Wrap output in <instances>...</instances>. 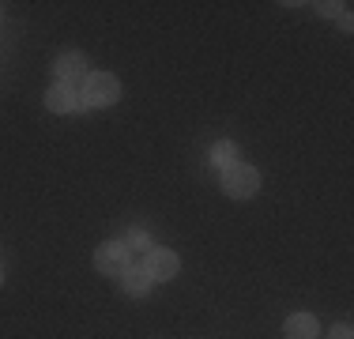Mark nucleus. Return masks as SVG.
Masks as SVG:
<instances>
[{
  "instance_id": "obj_8",
  "label": "nucleus",
  "mask_w": 354,
  "mask_h": 339,
  "mask_svg": "<svg viewBox=\"0 0 354 339\" xmlns=\"http://www.w3.org/2000/svg\"><path fill=\"white\" fill-rule=\"evenodd\" d=\"M207 163H212L215 170H230V166H238L241 158H238V143L234 140H218L212 151H207Z\"/></svg>"
},
{
  "instance_id": "obj_6",
  "label": "nucleus",
  "mask_w": 354,
  "mask_h": 339,
  "mask_svg": "<svg viewBox=\"0 0 354 339\" xmlns=\"http://www.w3.org/2000/svg\"><path fill=\"white\" fill-rule=\"evenodd\" d=\"M46 109L49 113H75V109H83V102L68 83H53V87L46 91Z\"/></svg>"
},
{
  "instance_id": "obj_1",
  "label": "nucleus",
  "mask_w": 354,
  "mask_h": 339,
  "mask_svg": "<svg viewBox=\"0 0 354 339\" xmlns=\"http://www.w3.org/2000/svg\"><path fill=\"white\" fill-rule=\"evenodd\" d=\"M121 98V83H117V75L109 72H91L87 80H83V91H80V102L91 109H106L113 106V102Z\"/></svg>"
},
{
  "instance_id": "obj_2",
  "label": "nucleus",
  "mask_w": 354,
  "mask_h": 339,
  "mask_svg": "<svg viewBox=\"0 0 354 339\" xmlns=\"http://www.w3.org/2000/svg\"><path fill=\"white\" fill-rule=\"evenodd\" d=\"M257 189H260L257 166L238 163V166L223 170V192H226L230 200H252V196H257Z\"/></svg>"
},
{
  "instance_id": "obj_3",
  "label": "nucleus",
  "mask_w": 354,
  "mask_h": 339,
  "mask_svg": "<svg viewBox=\"0 0 354 339\" xmlns=\"http://www.w3.org/2000/svg\"><path fill=\"white\" fill-rule=\"evenodd\" d=\"M95 268L102 271V275H117L121 279L124 271H129V249H124V241H106L95 249Z\"/></svg>"
},
{
  "instance_id": "obj_10",
  "label": "nucleus",
  "mask_w": 354,
  "mask_h": 339,
  "mask_svg": "<svg viewBox=\"0 0 354 339\" xmlns=\"http://www.w3.org/2000/svg\"><path fill=\"white\" fill-rule=\"evenodd\" d=\"M121 241H124V249H143V253H147L151 249V230H147V226H129V234H124L121 237Z\"/></svg>"
},
{
  "instance_id": "obj_5",
  "label": "nucleus",
  "mask_w": 354,
  "mask_h": 339,
  "mask_svg": "<svg viewBox=\"0 0 354 339\" xmlns=\"http://www.w3.org/2000/svg\"><path fill=\"white\" fill-rule=\"evenodd\" d=\"M53 72H57V83H68L72 87L75 80H87L91 68H87V57H83L80 49H68V53H61L53 61Z\"/></svg>"
},
{
  "instance_id": "obj_13",
  "label": "nucleus",
  "mask_w": 354,
  "mask_h": 339,
  "mask_svg": "<svg viewBox=\"0 0 354 339\" xmlns=\"http://www.w3.org/2000/svg\"><path fill=\"white\" fill-rule=\"evenodd\" d=\"M0 283H4V271H0Z\"/></svg>"
},
{
  "instance_id": "obj_11",
  "label": "nucleus",
  "mask_w": 354,
  "mask_h": 339,
  "mask_svg": "<svg viewBox=\"0 0 354 339\" xmlns=\"http://www.w3.org/2000/svg\"><path fill=\"white\" fill-rule=\"evenodd\" d=\"M343 8H347V4H317V12L320 15H339Z\"/></svg>"
},
{
  "instance_id": "obj_4",
  "label": "nucleus",
  "mask_w": 354,
  "mask_h": 339,
  "mask_svg": "<svg viewBox=\"0 0 354 339\" xmlns=\"http://www.w3.org/2000/svg\"><path fill=\"white\" fill-rule=\"evenodd\" d=\"M177 268H181V260H177L174 249H158V245H151V249H147L143 271L151 275V283H166V279H174Z\"/></svg>"
},
{
  "instance_id": "obj_7",
  "label": "nucleus",
  "mask_w": 354,
  "mask_h": 339,
  "mask_svg": "<svg viewBox=\"0 0 354 339\" xmlns=\"http://www.w3.org/2000/svg\"><path fill=\"white\" fill-rule=\"evenodd\" d=\"M317 317L313 313H294V317H286L283 324V336L286 339H317Z\"/></svg>"
},
{
  "instance_id": "obj_9",
  "label": "nucleus",
  "mask_w": 354,
  "mask_h": 339,
  "mask_svg": "<svg viewBox=\"0 0 354 339\" xmlns=\"http://www.w3.org/2000/svg\"><path fill=\"white\" fill-rule=\"evenodd\" d=\"M121 286H124V294H132V298H143V294L151 291V275L143 268H129L121 275Z\"/></svg>"
},
{
  "instance_id": "obj_12",
  "label": "nucleus",
  "mask_w": 354,
  "mask_h": 339,
  "mask_svg": "<svg viewBox=\"0 0 354 339\" xmlns=\"http://www.w3.org/2000/svg\"><path fill=\"white\" fill-rule=\"evenodd\" d=\"M332 339H351V324H335L332 328Z\"/></svg>"
}]
</instances>
